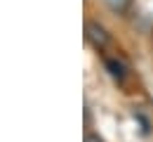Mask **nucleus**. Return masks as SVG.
Here are the masks:
<instances>
[{"mask_svg":"<svg viewBox=\"0 0 153 142\" xmlns=\"http://www.w3.org/2000/svg\"><path fill=\"white\" fill-rule=\"evenodd\" d=\"M85 38L92 43L97 50L106 47L108 41H111V36L106 33V29H104L101 24H97V21H85Z\"/></svg>","mask_w":153,"mask_h":142,"instance_id":"1","label":"nucleus"},{"mask_svg":"<svg viewBox=\"0 0 153 142\" xmlns=\"http://www.w3.org/2000/svg\"><path fill=\"white\" fill-rule=\"evenodd\" d=\"M106 69H108V74L113 76L115 81H125V76H127V69H125V64L120 59H115V57H106Z\"/></svg>","mask_w":153,"mask_h":142,"instance_id":"2","label":"nucleus"},{"mask_svg":"<svg viewBox=\"0 0 153 142\" xmlns=\"http://www.w3.org/2000/svg\"><path fill=\"white\" fill-rule=\"evenodd\" d=\"M113 12H118V14H123V12H127L130 7H132V0H104Z\"/></svg>","mask_w":153,"mask_h":142,"instance_id":"3","label":"nucleus"},{"mask_svg":"<svg viewBox=\"0 0 153 142\" xmlns=\"http://www.w3.org/2000/svg\"><path fill=\"white\" fill-rule=\"evenodd\" d=\"M82 142H101V137H99V135H94V133H87Z\"/></svg>","mask_w":153,"mask_h":142,"instance_id":"4","label":"nucleus"}]
</instances>
